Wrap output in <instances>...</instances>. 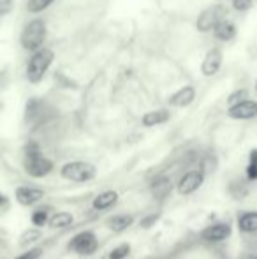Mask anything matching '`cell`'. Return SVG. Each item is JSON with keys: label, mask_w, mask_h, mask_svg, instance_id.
Masks as SVG:
<instances>
[{"label": "cell", "mask_w": 257, "mask_h": 259, "mask_svg": "<svg viewBox=\"0 0 257 259\" xmlns=\"http://www.w3.org/2000/svg\"><path fill=\"white\" fill-rule=\"evenodd\" d=\"M55 60V52L52 48H39L37 52H32L30 58L27 60V67H25V78L30 81L32 85H37L46 78L49 67L53 65Z\"/></svg>", "instance_id": "obj_1"}, {"label": "cell", "mask_w": 257, "mask_h": 259, "mask_svg": "<svg viewBox=\"0 0 257 259\" xmlns=\"http://www.w3.org/2000/svg\"><path fill=\"white\" fill-rule=\"evenodd\" d=\"M48 37V25L42 18H34V20L27 21L25 27L21 28L20 34V45L25 52L32 53L42 48Z\"/></svg>", "instance_id": "obj_2"}, {"label": "cell", "mask_w": 257, "mask_h": 259, "mask_svg": "<svg viewBox=\"0 0 257 259\" xmlns=\"http://www.w3.org/2000/svg\"><path fill=\"white\" fill-rule=\"evenodd\" d=\"M25 171L35 178H42L53 171V162L41 154L35 143H28L25 148Z\"/></svg>", "instance_id": "obj_3"}, {"label": "cell", "mask_w": 257, "mask_h": 259, "mask_svg": "<svg viewBox=\"0 0 257 259\" xmlns=\"http://www.w3.org/2000/svg\"><path fill=\"white\" fill-rule=\"evenodd\" d=\"M227 14H229V11H227L226 4H222V2L212 4V6L204 7V9L199 13L197 20H195V28H197L201 34H208V32H212L224 18H227Z\"/></svg>", "instance_id": "obj_4"}, {"label": "cell", "mask_w": 257, "mask_h": 259, "mask_svg": "<svg viewBox=\"0 0 257 259\" xmlns=\"http://www.w3.org/2000/svg\"><path fill=\"white\" fill-rule=\"evenodd\" d=\"M60 175L64 180L74 182V184H86L97 177V167L90 162H83V160H71V162L64 164Z\"/></svg>", "instance_id": "obj_5"}, {"label": "cell", "mask_w": 257, "mask_h": 259, "mask_svg": "<svg viewBox=\"0 0 257 259\" xmlns=\"http://www.w3.org/2000/svg\"><path fill=\"white\" fill-rule=\"evenodd\" d=\"M69 249L72 252L79 254V256H92L99 249V240H97L95 233L92 231H83L78 233L74 238L69 242Z\"/></svg>", "instance_id": "obj_6"}, {"label": "cell", "mask_w": 257, "mask_h": 259, "mask_svg": "<svg viewBox=\"0 0 257 259\" xmlns=\"http://www.w3.org/2000/svg\"><path fill=\"white\" fill-rule=\"evenodd\" d=\"M224 64V53L220 48L213 46L206 52L204 58H202V64H201V74L204 78H213L215 74H219V71L222 69Z\"/></svg>", "instance_id": "obj_7"}, {"label": "cell", "mask_w": 257, "mask_h": 259, "mask_svg": "<svg viewBox=\"0 0 257 259\" xmlns=\"http://www.w3.org/2000/svg\"><path fill=\"white\" fill-rule=\"evenodd\" d=\"M227 116L233 120H252L257 116V101L243 99L227 108Z\"/></svg>", "instance_id": "obj_8"}, {"label": "cell", "mask_w": 257, "mask_h": 259, "mask_svg": "<svg viewBox=\"0 0 257 259\" xmlns=\"http://www.w3.org/2000/svg\"><path fill=\"white\" fill-rule=\"evenodd\" d=\"M202 182H204V173L199 171V169H192V171H189V173L183 175L182 180L178 182V187L176 189H178L180 194L189 196L201 187Z\"/></svg>", "instance_id": "obj_9"}, {"label": "cell", "mask_w": 257, "mask_h": 259, "mask_svg": "<svg viewBox=\"0 0 257 259\" xmlns=\"http://www.w3.org/2000/svg\"><path fill=\"white\" fill-rule=\"evenodd\" d=\"M14 196H16V201L23 206H30L39 203L42 198H44V191L37 187H28V185H21L14 191Z\"/></svg>", "instance_id": "obj_10"}, {"label": "cell", "mask_w": 257, "mask_h": 259, "mask_svg": "<svg viewBox=\"0 0 257 259\" xmlns=\"http://www.w3.org/2000/svg\"><path fill=\"white\" fill-rule=\"evenodd\" d=\"M195 101V89L192 85H185L182 89H178L175 94H171V97L168 99L169 106L173 108H187Z\"/></svg>", "instance_id": "obj_11"}, {"label": "cell", "mask_w": 257, "mask_h": 259, "mask_svg": "<svg viewBox=\"0 0 257 259\" xmlns=\"http://www.w3.org/2000/svg\"><path fill=\"white\" fill-rule=\"evenodd\" d=\"M229 236H231V226L224 224V222L212 224L201 231V238L206 240V242H222V240H227Z\"/></svg>", "instance_id": "obj_12"}, {"label": "cell", "mask_w": 257, "mask_h": 259, "mask_svg": "<svg viewBox=\"0 0 257 259\" xmlns=\"http://www.w3.org/2000/svg\"><path fill=\"white\" fill-rule=\"evenodd\" d=\"M213 37L220 42H231L238 34V27L234 25V21H231L229 18H224L215 28H213Z\"/></svg>", "instance_id": "obj_13"}, {"label": "cell", "mask_w": 257, "mask_h": 259, "mask_svg": "<svg viewBox=\"0 0 257 259\" xmlns=\"http://www.w3.org/2000/svg\"><path fill=\"white\" fill-rule=\"evenodd\" d=\"M118 201V192L117 191H104L100 192L99 196H95L92 201L93 210L97 211H106L110 210L111 206H115Z\"/></svg>", "instance_id": "obj_14"}, {"label": "cell", "mask_w": 257, "mask_h": 259, "mask_svg": "<svg viewBox=\"0 0 257 259\" xmlns=\"http://www.w3.org/2000/svg\"><path fill=\"white\" fill-rule=\"evenodd\" d=\"M169 118H171V113L168 109H153V111L144 113L143 118H141V123H143V127H155L166 123Z\"/></svg>", "instance_id": "obj_15"}, {"label": "cell", "mask_w": 257, "mask_h": 259, "mask_svg": "<svg viewBox=\"0 0 257 259\" xmlns=\"http://www.w3.org/2000/svg\"><path fill=\"white\" fill-rule=\"evenodd\" d=\"M134 222V217L132 215H115V217H110L106 221V226L115 233H120V231H125L127 228H130Z\"/></svg>", "instance_id": "obj_16"}, {"label": "cell", "mask_w": 257, "mask_h": 259, "mask_svg": "<svg viewBox=\"0 0 257 259\" xmlns=\"http://www.w3.org/2000/svg\"><path fill=\"white\" fill-rule=\"evenodd\" d=\"M238 228L243 233H257V211H245L238 217Z\"/></svg>", "instance_id": "obj_17"}, {"label": "cell", "mask_w": 257, "mask_h": 259, "mask_svg": "<svg viewBox=\"0 0 257 259\" xmlns=\"http://www.w3.org/2000/svg\"><path fill=\"white\" fill-rule=\"evenodd\" d=\"M72 222H74V215L69 213V211H59V213H55L49 219L48 226L52 229H64V228L72 226Z\"/></svg>", "instance_id": "obj_18"}, {"label": "cell", "mask_w": 257, "mask_h": 259, "mask_svg": "<svg viewBox=\"0 0 257 259\" xmlns=\"http://www.w3.org/2000/svg\"><path fill=\"white\" fill-rule=\"evenodd\" d=\"M171 189H173V184L169 182V178H166V177H157L153 180V184H151V191H153V194L159 196V198L168 196L169 192H171Z\"/></svg>", "instance_id": "obj_19"}, {"label": "cell", "mask_w": 257, "mask_h": 259, "mask_svg": "<svg viewBox=\"0 0 257 259\" xmlns=\"http://www.w3.org/2000/svg\"><path fill=\"white\" fill-rule=\"evenodd\" d=\"M55 0H28L27 2V11L32 14H41L48 9Z\"/></svg>", "instance_id": "obj_20"}, {"label": "cell", "mask_w": 257, "mask_h": 259, "mask_svg": "<svg viewBox=\"0 0 257 259\" xmlns=\"http://www.w3.org/2000/svg\"><path fill=\"white\" fill-rule=\"evenodd\" d=\"M247 178L248 180H257V150H252L250 155H248Z\"/></svg>", "instance_id": "obj_21"}, {"label": "cell", "mask_w": 257, "mask_h": 259, "mask_svg": "<svg viewBox=\"0 0 257 259\" xmlns=\"http://www.w3.org/2000/svg\"><path fill=\"white\" fill-rule=\"evenodd\" d=\"M48 221H49V217L44 210H37L32 213V224H34L35 228H44V226L48 224Z\"/></svg>", "instance_id": "obj_22"}, {"label": "cell", "mask_w": 257, "mask_h": 259, "mask_svg": "<svg viewBox=\"0 0 257 259\" xmlns=\"http://www.w3.org/2000/svg\"><path fill=\"white\" fill-rule=\"evenodd\" d=\"M254 2L255 0H231V6L238 13H247L254 7Z\"/></svg>", "instance_id": "obj_23"}, {"label": "cell", "mask_w": 257, "mask_h": 259, "mask_svg": "<svg viewBox=\"0 0 257 259\" xmlns=\"http://www.w3.org/2000/svg\"><path fill=\"white\" fill-rule=\"evenodd\" d=\"M39 238H41L39 228L30 229V231H25V235L21 236V245H30L32 242H35V240H39Z\"/></svg>", "instance_id": "obj_24"}, {"label": "cell", "mask_w": 257, "mask_h": 259, "mask_svg": "<svg viewBox=\"0 0 257 259\" xmlns=\"http://www.w3.org/2000/svg\"><path fill=\"white\" fill-rule=\"evenodd\" d=\"M130 252V245L124 243V245H118L117 249H113L110 252V259H125Z\"/></svg>", "instance_id": "obj_25"}, {"label": "cell", "mask_w": 257, "mask_h": 259, "mask_svg": "<svg viewBox=\"0 0 257 259\" xmlns=\"http://www.w3.org/2000/svg\"><path fill=\"white\" fill-rule=\"evenodd\" d=\"M248 97V90H245V89H240V90H236V92H233L229 97H227V104H234V103H240V101H243V99H247Z\"/></svg>", "instance_id": "obj_26"}, {"label": "cell", "mask_w": 257, "mask_h": 259, "mask_svg": "<svg viewBox=\"0 0 257 259\" xmlns=\"http://www.w3.org/2000/svg\"><path fill=\"white\" fill-rule=\"evenodd\" d=\"M14 2L16 0H0V14H9L11 11H13V7H14Z\"/></svg>", "instance_id": "obj_27"}, {"label": "cell", "mask_w": 257, "mask_h": 259, "mask_svg": "<svg viewBox=\"0 0 257 259\" xmlns=\"http://www.w3.org/2000/svg\"><path fill=\"white\" fill-rule=\"evenodd\" d=\"M42 256V250L41 249H30V250H27L25 254H21L20 257H16V259H39Z\"/></svg>", "instance_id": "obj_28"}, {"label": "cell", "mask_w": 257, "mask_h": 259, "mask_svg": "<svg viewBox=\"0 0 257 259\" xmlns=\"http://www.w3.org/2000/svg\"><path fill=\"white\" fill-rule=\"evenodd\" d=\"M157 219H159V215H150V217H146L144 221H141L139 226L143 229H148V228H151V226H153L155 222H157Z\"/></svg>", "instance_id": "obj_29"}, {"label": "cell", "mask_w": 257, "mask_h": 259, "mask_svg": "<svg viewBox=\"0 0 257 259\" xmlns=\"http://www.w3.org/2000/svg\"><path fill=\"white\" fill-rule=\"evenodd\" d=\"M215 2H222L224 4V2H227V0H215Z\"/></svg>", "instance_id": "obj_30"}, {"label": "cell", "mask_w": 257, "mask_h": 259, "mask_svg": "<svg viewBox=\"0 0 257 259\" xmlns=\"http://www.w3.org/2000/svg\"><path fill=\"white\" fill-rule=\"evenodd\" d=\"M255 92H257V79H255Z\"/></svg>", "instance_id": "obj_31"}, {"label": "cell", "mask_w": 257, "mask_h": 259, "mask_svg": "<svg viewBox=\"0 0 257 259\" xmlns=\"http://www.w3.org/2000/svg\"><path fill=\"white\" fill-rule=\"evenodd\" d=\"M0 16H2V14H0Z\"/></svg>", "instance_id": "obj_32"}, {"label": "cell", "mask_w": 257, "mask_h": 259, "mask_svg": "<svg viewBox=\"0 0 257 259\" xmlns=\"http://www.w3.org/2000/svg\"><path fill=\"white\" fill-rule=\"evenodd\" d=\"M255 2H257V0H255Z\"/></svg>", "instance_id": "obj_33"}]
</instances>
